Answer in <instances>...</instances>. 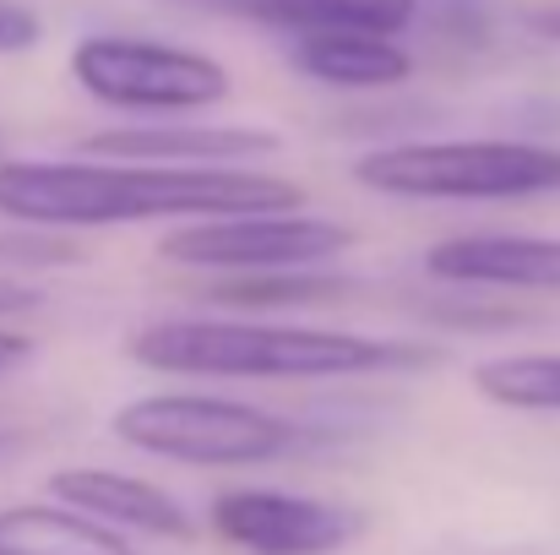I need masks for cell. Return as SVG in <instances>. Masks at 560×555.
I'll list each match as a JSON object with an SVG mask.
<instances>
[{"mask_svg": "<svg viewBox=\"0 0 560 555\" xmlns=\"http://www.w3.org/2000/svg\"><path fill=\"white\" fill-rule=\"evenodd\" d=\"M305 207L294 181L245 164H126V159H5L0 218L27 229H115L159 218H223Z\"/></svg>", "mask_w": 560, "mask_h": 555, "instance_id": "obj_1", "label": "cell"}, {"mask_svg": "<svg viewBox=\"0 0 560 555\" xmlns=\"http://www.w3.org/2000/svg\"><path fill=\"white\" fill-rule=\"evenodd\" d=\"M131 360L159 375L207 381H343L375 370H419L441 355L402 338H365L332 327H283L250 316H180L131 338Z\"/></svg>", "mask_w": 560, "mask_h": 555, "instance_id": "obj_2", "label": "cell"}, {"mask_svg": "<svg viewBox=\"0 0 560 555\" xmlns=\"http://www.w3.org/2000/svg\"><path fill=\"white\" fill-rule=\"evenodd\" d=\"M354 181L402 201H523L560 190V148L512 137L392 142L354 164Z\"/></svg>", "mask_w": 560, "mask_h": 555, "instance_id": "obj_3", "label": "cell"}, {"mask_svg": "<svg viewBox=\"0 0 560 555\" xmlns=\"http://www.w3.org/2000/svg\"><path fill=\"white\" fill-rule=\"evenodd\" d=\"M115 436L148 458L190 469H250L300 447V425L212 392H153L115 414Z\"/></svg>", "mask_w": 560, "mask_h": 555, "instance_id": "obj_4", "label": "cell"}, {"mask_svg": "<svg viewBox=\"0 0 560 555\" xmlns=\"http://www.w3.org/2000/svg\"><path fill=\"white\" fill-rule=\"evenodd\" d=\"M71 77L88 99L131 115H190L229 99V71L186 44L137 33H93L71 49Z\"/></svg>", "mask_w": 560, "mask_h": 555, "instance_id": "obj_5", "label": "cell"}, {"mask_svg": "<svg viewBox=\"0 0 560 555\" xmlns=\"http://www.w3.org/2000/svg\"><path fill=\"white\" fill-rule=\"evenodd\" d=\"M354 245V229L332 218H311L300 207L283 212H223L186 218L159 240V256L196 273H278V267H327Z\"/></svg>", "mask_w": 560, "mask_h": 555, "instance_id": "obj_6", "label": "cell"}, {"mask_svg": "<svg viewBox=\"0 0 560 555\" xmlns=\"http://www.w3.org/2000/svg\"><path fill=\"white\" fill-rule=\"evenodd\" d=\"M212 534L240 555H338L349 551L365 529L360 512L294 490H267V485H240L223 490L207 512Z\"/></svg>", "mask_w": 560, "mask_h": 555, "instance_id": "obj_7", "label": "cell"}, {"mask_svg": "<svg viewBox=\"0 0 560 555\" xmlns=\"http://www.w3.org/2000/svg\"><path fill=\"white\" fill-rule=\"evenodd\" d=\"M424 273L468 289L560 294V240L550 234H452L424 251Z\"/></svg>", "mask_w": 560, "mask_h": 555, "instance_id": "obj_8", "label": "cell"}, {"mask_svg": "<svg viewBox=\"0 0 560 555\" xmlns=\"http://www.w3.org/2000/svg\"><path fill=\"white\" fill-rule=\"evenodd\" d=\"M49 496L120 529V534H153V540H190V512L153 479L120 474V469H60L49 474Z\"/></svg>", "mask_w": 560, "mask_h": 555, "instance_id": "obj_9", "label": "cell"}, {"mask_svg": "<svg viewBox=\"0 0 560 555\" xmlns=\"http://www.w3.org/2000/svg\"><path fill=\"white\" fill-rule=\"evenodd\" d=\"M283 142L256 126H120L98 131L88 142L93 159H126V164H256L272 159Z\"/></svg>", "mask_w": 560, "mask_h": 555, "instance_id": "obj_10", "label": "cell"}, {"mask_svg": "<svg viewBox=\"0 0 560 555\" xmlns=\"http://www.w3.org/2000/svg\"><path fill=\"white\" fill-rule=\"evenodd\" d=\"M289 55L311 82L343 88V93H375V88L386 93V88L408 82V71H413V55L392 33H360V27L289 33Z\"/></svg>", "mask_w": 560, "mask_h": 555, "instance_id": "obj_11", "label": "cell"}, {"mask_svg": "<svg viewBox=\"0 0 560 555\" xmlns=\"http://www.w3.org/2000/svg\"><path fill=\"white\" fill-rule=\"evenodd\" d=\"M0 555H137V545L66 501H27L0 507Z\"/></svg>", "mask_w": 560, "mask_h": 555, "instance_id": "obj_12", "label": "cell"}, {"mask_svg": "<svg viewBox=\"0 0 560 555\" xmlns=\"http://www.w3.org/2000/svg\"><path fill=\"white\" fill-rule=\"evenodd\" d=\"M234 16H250L278 33H332V27H360V33H408L419 22L424 0H212Z\"/></svg>", "mask_w": 560, "mask_h": 555, "instance_id": "obj_13", "label": "cell"}, {"mask_svg": "<svg viewBox=\"0 0 560 555\" xmlns=\"http://www.w3.org/2000/svg\"><path fill=\"white\" fill-rule=\"evenodd\" d=\"M360 284L338 278L327 267H278V273H229L207 289L212 305L223 311H305V305H343Z\"/></svg>", "mask_w": 560, "mask_h": 555, "instance_id": "obj_14", "label": "cell"}, {"mask_svg": "<svg viewBox=\"0 0 560 555\" xmlns=\"http://www.w3.org/2000/svg\"><path fill=\"white\" fill-rule=\"evenodd\" d=\"M479 397L517 414H560V355H495L474 366Z\"/></svg>", "mask_w": 560, "mask_h": 555, "instance_id": "obj_15", "label": "cell"}, {"mask_svg": "<svg viewBox=\"0 0 560 555\" xmlns=\"http://www.w3.org/2000/svg\"><path fill=\"white\" fill-rule=\"evenodd\" d=\"M38 44V16L16 0H0V49H27Z\"/></svg>", "mask_w": 560, "mask_h": 555, "instance_id": "obj_16", "label": "cell"}, {"mask_svg": "<svg viewBox=\"0 0 560 555\" xmlns=\"http://www.w3.org/2000/svg\"><path fill=\"white\" fill-rule=\"evenodd\" d=\"M38 305H44V294H38L33 284L0 273V316H22V311H38Z\"/></svg>", "mask_w": 560, "mask_h": 555, "instance_id": "obj_17", "label": "cell"}, {"mask_svg": "<svg viewBox=\"0 0 560 555\" xmlns=\"http://www.w3.org/2000/svg\"><path fill=\"white\" fill-rule=\"evenodd\" d=\"M27 360H33V338H22V333L0 327V375H11V370L27 366Z\"/></svg>", "mask_w": 560, "mask_h": 555, "instance_id": "obj_18", "label": "cell"}, {"mask_svg": "<svg viewBox=\"0 0 560 555\" xmlns=\"http://www.w3.org/2000/svg\"><path fill=\"white\" fill-rule=\"evenodd\" d=\"M534 27H539V33H556V38H560V11H534Z\"/></svg>", "mask_w": 560, "mask_h": 555, "instance_id": "obj_19", "label": "cell"}]
</instances>
